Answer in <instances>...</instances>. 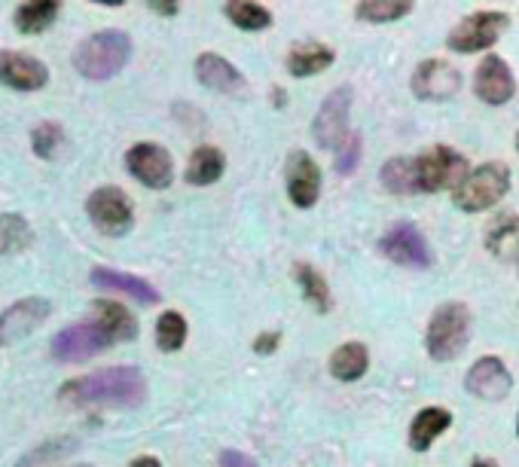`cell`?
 <instances>
[{"label": "cell", "mask_w": 519, "mask_h": 467, "mask_svg": "<svg viewBox=\"0 0 519 467\" xmlns=\"http://www.w3.org/2000/svg\"><path fill=\"white\" fill-rule=\"evenodd\" d=\"M187 342V321L181 312H162L156 321V345L162 352H178Z\"/></svg>", "instance_id": "cell-32"}, {"label": "cell", "mask_w": 519, "mask_h": 467, "mask_svg": "<svg viewBox=\"0 0 519 467\" xmlns=\"http://www.w3.org/2000/svg\"><path fill=\"white\" fill-rule=\"evenodd\" d=\"M86 214H89L92 226L110 239L126 236L135 223L132 199L120 187H98L86 202Z\"/></svg>", "instance_id": "cell-6"}, {"label": "cell", "mask_w": 519, "mask_h": 467, "mask_svg": "<svg viewBox=\"0 0 519 467\" xmlns=\"http://www.w3.org/2000/svg\"><path fill=\"white\" fill-rule=\"evenodd\" d=\"M516 150H519V132H516Z\"/></svg>", "instance_id": "cell-41"}, {"label": "cell", "mask_w": 519, "mask_h": 467, "mask_svg": "<svg viewBox=\"0 0 519 467\" xmlns=\"http://www.w3.org/2000/svg\"><path fill=\"white\" fill-rule=\"evenodd\" d=\"M465 388L480 400H504L513 388V373L507 370V364L501 358L486 355L468 370Z\"/></svg>", "instance_id": "cell-17"}, {"label": "cell", "mask_w": 519, "mask_h": 467, "mask_svg": "<svg viewBox=\"0 0 519 467\" xmlns=\"http://www.w3.org/2000/svg\"><path fill=\"white\" fill-rule=\"evenodd\" d=\"M49 80V71L34 55L0 49V83L16 92H37Z\"/></svg>", "instance_id": "cell-16"}, {"label": "cell", "mask_w": 519, "mask_h": 467, "mask_svg": "<svg viewBox=\"0 0 519 467\" xmlns=\"http://www.w3.org/2000/svg\"><path fill=\"white\" fill-rule=\"evenodd\" d=\"M516 431H519V422H516Z\"/></svg>", "instance_id": "cell-43"}, {"label": "cell", "mask_w": 519, "mask_h": 467, "mask_svg": "<svg viewBox=\"0 0 519 467\" xmlns=\"http://www.w3.org/2000/svg\"><path fill=\"white\" fill-rule=\"evenodd\" d=\"M223 171H226V156L205 144L199 150H193L190 162H187V184L193 187H208V184H217L223 178Z\"/></svg>", "instance_id": "cell-24"}, {"label": "cell", "mask_w": 519, "mask_h": 467, "mask_svg": "<svg viewBox=\"0 0 519 467\" xmlns=\"http://www.w3.org/2000/svg\"><path fill=\"white\" fill-rule=\"evenodd\" d=\"M370 370V352L364 342H345L330 355V373L339 382H358Z\"/></svg>", "instance_id": "cell-23"}, {"label": "cell", "mask_w": 519, "mask_h": 467, "mask_svg": "<svg viewBox=\"0 0 519 467\" xmlns=\"http://www.w3.org/2000/svg\"><path fill=\"white\" fill-rule=\"evenodd\" d=\"M150 10L159 13V16H178V13H181L178 4H150Z\"/></svg>", "instance_id": "cell-38"}, {"label": "cell", "mask_w": 519, "mask_h": 467, "mask_svg": "<svg viewBox=\"0 0 519 467\" xmlns=\"http://www.w3.org/2000/svg\"><path fill=\"white\" fill-rule=\"evenodd\" d=\"M59 400L71 410H95V406L135 410L147 400V379L135 367H107L65 382L59 388Z\"/></svg>", "instance_id": "cell-1"}, {"label": "cell", "mask_w": 519, "mask_h": 467, "mask_svg": "<svg viewBox=\"0 0 519 467\" xmlns=\"http://www.w3.org/2000/svg\"><path fill=\"white\" fill-rule=\"evenodd\" d=\"M196 80L223 95H242L248 89L245 74L229 62V58H223L217 52H202L196 58Z\"/></svg>", "instance_id": "cell-18"}, {"label": "cell", "mask_w": 519, "mask_h": 467, "mask_svg": "<svg viewBox=\"0 0 519 467\" xmlns=\"http://www.w3.org/2000/svg\"><path fill=\"white\" fill-rule=\"evenodd\" d=\"M382 254L397 263V266H407V269H428L431 266V248L425 242L422 232L413 223H394L382 242H379Z\"/></svg>", "instance_id": "cell-11"}, {"label": "cell", "mask_w": 519, "mask_h": 467, "mask_svg": "<svg viewBox=\"0 0 519 467\" xmlns=\"http://www.w3.org/2000/svg\"><path fill=\"white\" fill-rule=\"evenodd\" d=\"M410 13H413L410 0H364V4H355V16L370 25H388Z\"/></svg>", "instance_id": "cell-29"}, {"label": "cell", "mask_w": 519, "mask_h": 467, "mask_svg": "<svg viewBox=\"0 0 519 467\" xmlns=\"http://www.w3.org/2000/svg\"><path fill=\"white\" fill-rule=\"evenodd\" d=\"M510 25V16L507 13H474L468 19H461L449 37H446V46L452 52H461V55H471V52H483L489 46L498 43V37L507 31Z\"/></svg>", "instance_id": "cell-7"}, {"label": "cell", "mask_w": 519, "mask_h": 467, "mask_svg": "<svg viewBox=\"0 0 519 467\" xmlns=\"http://www.w3.org/2000/svg\"><path fill=\"white\" fill-rule=\"evenodd\" d=\"M474 95L483 104H492V107H501L516 95L513 71L507 68V62L501 55H486L480 62V68L474 74Z\"/></svg>", "instance_id": "cell-15"}, {"label": "cell", "mask_w": 519, "mask_h": 467, "mask_svg": "<svg viewBox=\"0 0 519 467\" xmlns=\"http://www.w3.org/2000/svg\"><path fill=\"white\" fill-rule=\"evenodd\" d=\"M349 113H352V89L349 86H336L318 107L315 123H312V138L336 150L345 138H349Z\"/></svg>", "instance_id": "cell-8"}, {"label": "cell", "mask_w": 519, "mask_h": 467, "mask_svg": "<svg viewBox=\"0 0 519 467\" xmlns=\"http://www.w3.org/2000/svg\"><path fill=\"white\" fill-rule=\"evenodd\" d=\"M92 284L101 287V290H117V294H126V297H132L144 306L159 303V290L150 281H144L138 275H126V272H113L107 266L92 269Z\"/></svg>", "instance_id": "cell-19"}, {"label": "cell", "mask_w": 519, "mask_h": 467, "mask_svg": "<svg viewBox=\"0 0 519 467\" xmlns=\"http://www.w3.org/2000/svg\"><path fill=\"white\" fill-rule=\"evenodd\" d=\"M31 147L40 159H55L65 147V132L59 123H40L34 132H31Z\"/></svg>", "instance_id": "cell-33"}, {"label": "cell", "mask_w": 519, "mask_h": 467, "mask_svg": "<svg viewBox=\"0 0 519 467\" xmlns=\"http://www.w3.org/2000/svg\"><path fill=\"white\" fill-rule=\"evenodd\" d=\"M129 467H162V461L159 458H153V455H138Z\"/></svg>", "instance_id": "cell-39"}, {"label": "cell", "mask_w": 519, "mask_h": 467, "mask_svg": "<svg viewBox=\"0 0 519 467\" xmlns=\"http://www.w3.org/2000/svg\"><path fill=\"white\" fill-rule=\"evenodd\" d=\"M486 251L510 260L519 251V214H498L486 229Z\"/></svg>", "instance_id": "cell-25"}, {"label": "cell", "mask_w": 519, "mask_h": 467, "mask_svg": "<svg viewBox=\"0 0 519 467\" xmlns=\"http://www.w3.org/2000/svg\"><path fill=\"white\" fill-rule=\"evenodd\" d=\"M461 74L458 68H452L449 62H443V58H425V62L413 71V95L419 101H449L458 95L461 89Z\"/></svg>", "instance_id": "cell-12"}, {"label": "cell", "mask_w": 519, "mask_h": 467, "mask_svg": "<svg viewBox=\"0 0 519 467\" xmlns=\"http://www.w3.org/2000/svg\"><path fill=\"white\" fill-rule=\"evenodd\" d=\"M361 153H364V144H361V135L358 132H349L339 147H336V171L339 174H352L361 162Z\"/></svg>", "instance_id": "cell-35"}, {"label": "cell", "mask_w": 519, "mask_h": 467, "mask_svg": "<svg viewBox=\"0 0 519 467\" xmlns=\"http://www.w3.org/2000/svg\"><path fill=\"white\" fill-rule=\"evenodd\" d=\"M34 242V232L22 214H0V254H22Z\"/></svg>", "instance_id": "cell-30"}, {"label": "cell", "mask_w": 519, "mask_h": 467, "mask_svg": "<svg viewBox=\"0 0 519 467\" xmlns=\"http://www.w3.org/2000/svg\"><path fill=\"white\" fill-rule=\"evenodd\" d=\"M59 13H62V4H55V0H28V4L16 10L13 22L22 34H43L59 19Z\"/></svg>", "instance_id": "cell-26"}, {"label": "cell", "mask_w": 519, "mask_h": 467, "mask_svg": "<svg viewBox=\"0 0 519 467\" xmlns=\"http://www.w3.org/2000/svg\"><path fill=\"white\" fill-rule=\"evenodd\" d=\"M468 159L452 147H431L428 153L413 159V178L416 193H440V190H458L461 181L468 178Z\"/></svg>", "instance_id": "cell-5"}, {"label": "cell", "mask_w": 519, "mask_h": 467, "mask_svg": "<svg viewBox=\"0 0 519 467\" xmlns=\"http://www.w3.org/2000/svg\"><path fill=\"white\" fill-rule=\"evenodd\" d=\"M49 312H52V306L43 297H28V300L7 306L0 312V345H13V342L31 336L49 318Z\"/></svg>", "instance_id": "cell-14"}, {"label": "cell", "mask_w": 519, "mask_h": 467, "mask_svg": "<svg viewBox=\"0 0 519 467\" xmlns=\"http://www.w3.org/2000/svg\"><path fill=\"white\" fill-rule=\"evenodd\" d=\"M77 467H89V464H77Z\"/></svg>", "instance_id": "cell-42"}, {"label": "cell", "mask_w": 519, "mask_h": 467, "mask_svg": "<svg viewBox=\"0 0 519 467\" xmlns=\"http://www.w3.org/2000/svg\"><path fill=\"white\" fill-rule=\"evenodd\" d=\"M77 443L74 440H46L37 452H31L25 461H22V467H49L52 461H59L65 452H71Z\"/></svg>", "instance_id": "cell-34"}, {"label": "cell", "mask_w": 519, "mask_h": 467, "mask_svg": "<svg viewBox=\"0 0 519 467\" xmlns=\"http://www.w3.org/2000/svg\"><path fill=\"white\" fill-rule=\"evenodd\" d=\"M223 16L233 22L239 31H266V28H272L269 7L254 4V0H233V4L223 7Z\"/></svg>", "instance_id": "cell-28"}, {"label": "cell", "mask_w": 519, "mask_h": 467, "mask_svg": "<svg viewBox=\"0 0 519 467\" xmlns=\"http://www.w3.org/2000/svg\"><path fill=\"white\" fill-rule=\"evenodd\" d=\"M220 467H260L251 455H245V452H239V449H226L223 455H220Z\"/></svg>", "instance_id": "cell-36"}, {"label": "cell", "mask_w": 519, "mask_h": 467, "mask_svg": "<svg viewBox=\"0 0 519 467\" xmlns=\"http://www.w3.org/2000/svg\"><path fill=\"white\" fill-rule=\"evenodd\" d=\"M449 428H452V413L446 406H425L410 425V449L428 452L437 443V437H443Z\"/></svg>", "instance_id": "cell-21"}, {"label": "cell", "mask_w": 519, "mask_h": 467, "mask_svg": "<svg viewBox=\"0 0 519 467\" xmlns=\"http://www.w3.org/2000/svg\"><path fill=\"white\" fill-rule=\"evenodd\" d=\"M294 278H297V284H300V290H303V297H306L321 315H327V312L333 309V297H330L327 278H324L312 263H297V266H294Z\"/></svg>", "instance_id": "cell-27"}, {"label": "cell", "mask_w": 519, "mask_h": 467, "mask_svg": "<svg viewBox=\"0 0 519 467\" xmlns=\"http://www.w3.org/2000/svg\"><path fill=\"white\" fill-rule=\"evenodd\" d=\"M92 321L113 339V342H132L138 336V318L117 300H95Z\"/></svg>", "instance_id": "cell-20"}, {"label": "cell", "mask_w": 519, "mask_h": 467, "mask_svg": "<svg viewBox=\"0 0 519 467\" xmlns=\"http://www.w3.org/2000/svg\"><path fill=\"white\" fill-rule=\"evenodd\" d=\"M471 467H498V461L495 458H474Z\"/></svg>", "instance_id": "cell-40"}, {"label": "cell", "mask_w": 519, "mask_h": 467, "mask_svg": "<svg viewBox=\"0 0 519 467\" xmlns=\"http://www.w3.org/2000/svg\"><path fill=\"white\" fill-rule=\"evenodd\" d=\"M471 330H474V318L471 309L465 303H443L434 309L428 333H425V345L428 355L440 364L455 361L471 342Z\"/></svg>", "instance_id": "cell-3"}, {"label": "cell", "mask_w": 519, "mask_h": 467, "mask_svg": "<svg viewBox=\"0 0 519 467\" xmlns=\"http://www.w3.org/2000/svg\"><path fill=\"white\" fill-rule=\"evenodd\" d=\"M132 58V37L126 31H98L83 40L74 52V68L86 80H110L117 77Z\"/></svg>", "instance_id": "cell-2"}, {"label": "cell", "mask_w": 519, "mask_h": 467, "mask_svg": "<svg viewBox=\"0 0 519 467\" xmlns=\"http://www.w3.org/2000/svg\"><path fill=\"white\" fill-rule=\"evenodd\" d=\"M287 196L297 208H312L321 199V168L306 150H291L284 165Z\"/></svg>", "instance_id": "cell-13"}, {"label": "cell", "mask_w": 519, "mask_h": 467, "mask_svg": "<svg viewBox=\"0 0 519 467\" xmlns=\"http://www.w3.org/2000/svg\"><path fill=\"white\" fill-rule=\"evenodd\" d=\"M333 58H336V52L327 43H300L287 52L284 65L291 77H315L333 65Z\"/></svg>", "instance_id": "cell-22"}, {"label": "cell", "mask_w": 519, "mask_h": 467, "mask_svg": "<svg viewBox=\"0 0 519 467\" xmlns=\"http://www.w3.org/2000/svg\"><path fill=\"white\" fill-rule=\"evenodd\" d=\"M110 345H113V339L95 321H86V324H74L62 333H55L52 358L62 361V364H80V361H89V358L101 355L104 348H110Z\"/></svg>", "instance_id": "cell-10"}, {"label": "cell", "mask_w": 519, "mask_h": 467, "mask_svg": "<svg viewBox=\"0 0 519 467\" xmlns=\"http://www.w3.org/2000/svg\"><path fill=\"white\" fill-rule=\"evenodd\" d=\"M278 333H260L257 339H254V352L257 355H272L275 352V348H278Z\"/></svg>", "instance_id": "cell-37"}, {"label": "cell", "mask_w": 519, "mask_h": 467, "mask_svg": "<svg viewBox=\"0 0 519 467\" xmlns=\"http://www.w3.org/2000/svg\"><path fill=\"white\" fill-rule=\"evenodd\" d=\"M382 187L397 196H413L416 178H413V159L410 156H394L382 165Z\"/></svg>", "instance_id": "cell-31"}, {"label": "cell", "mask_w": 519, "mask_h": 467, "mask_svg": "<svg viewBox=\"0 0 519 467\" xmlns=\"http://www.w3.org/2000/svg\"><path fill=\"white\" fill-rule=\"evenodd\" d=\"M126 168L138 184H144L150 190H165V187H171V181H175V159H171V153L165 147H159L153 141L135 144L126 153Z\"/></svg>", "instance_id": "cell-9"}, {"label": "cell", "mask_w": 519, "mask_h": 467, "mask_svg": "<svg viewBox=\"0 0 519 467\" xmlns=\"http://www.w3.org/2000/svg\"><path fill=\"white\" fill-rule=\"evenodd\" d=\"M507 190H510V168L504 162H483L471 168L468 178L452 193V202L461 211L480 214L498 205L507 196Z\"/></svg>", "instance_id": "cell-4"}]
</instances>
